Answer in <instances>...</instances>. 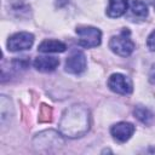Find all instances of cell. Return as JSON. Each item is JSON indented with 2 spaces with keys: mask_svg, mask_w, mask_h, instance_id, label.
<instances>
[{
  "mask_svg": "<svg viewBox=\"0 0 155 155\" xmlns=\"http://www.w3.org/2000/svg\"><path fill=\"white\" fill-rule=\"evenodd\" d=\"M34 42V35L28 31H19L10 36L7 41V48L12 52L24 51L31 47Z\"/></svg>",
  "mask_w": 155,
  "mask_h": 155,
  "instance_id": "obj_5",
  "label": "cell"
},
{
  "mask_svg": "<svg viewBox=\"0 0 155 155\" xmlns=\"http://www.w3.org/2000/svg\"><path fill=\"white\" fill-rule=\"evenodd\" d=\"M130 35H131L130 30L127 28H125L119 35L113 36L109 41L110 50L121 57L130 56L134 50V42L131 40Z\"/></svg>",
  "mask_w": 155,
  "mask_h": 155,
  "instance_id": "obj_2",
  "label": "cell"
},
{
  "mask_svg": "<svg viewBox=\"0 0 155 155\" xmlns=\"http://www.w3.org/2000/svg\"><path fill=\"white\" fill-rule=\"evenodd\" d=\"M147 46L150 51H155V30H153L150 33V35L148 36V40H147Z\"/></svg>",
  "mask_w": 155,
  "mask_h": 155,
  "instance_id": "obj_15",
  "label": "cell"
},
{
  "mask_svg": "<svg viewBox=\"0 0 155 155\" xmlns=\"http://www.w3.org/2000/svg\"><path fill=\"white\" fill-rule=\"evenodd\" d=\"M58 64H59V59L56 57H50V56H39L34 61L35 69L42 73L53 71L58 67Z\"/></svg>",
  "mask_w": 155,
  "mask_h": 155,
  "instance_id": "obj_9",
  "label": "cell"
},
{
  "mask_svg": "<svg viewBox=\"0 0 155 155\" xmlns=\"http://www.w3.org/2000/svg\"><path fill=\"white\" fill-rule=\"evenodd\" d=\"M134 132V126L130 122H117L110 128V133L115 140L124 143L131 138Z\"/></svg>",
  "mask_w": 155,
  "mask_h": 155,
  "instance_id": "obj_8",
  "label": "cell"
},
{
  "mask_svg": "<svg viewBox=\"0 0 155 155\" xmlns=\"http://www.w3.org/2000/svg\"><path fill=\"white\" fill-rule=\"evenodd\" d=\"M76 34L79 36V45L86 48L97 47L102 41V33L94 27H78Z\"/></svg>",
  "mask_w": 155,
  "mask_h": 155,
  "instance_id": "obj_4",
  "label": "cell"
},
{
  "mask_svg": "<svg viewBox=\"0 0 155 155\" xmlns=\"http://www.w3.org/2000/svg\"><path fill=\"white\" fill-rule=\"evenodd\" d=\"M154 8H155V2H154Z\"/></svg>",
  "mask_w": 155,
  "mask_h": 155,
  "instance_id": "obj_17",
  "label": "cell"
},
{
  "mask_svg": "<svg viewBox=\"0 0 155 155\" xmlns=\"http://www.w3.org/2000/svg\"><path fill=\"white\" fill-rule=\"evenodd\" d=\"M133 114H134V117H137L140 122H143L145 125H150L154 120V114L149 109H147L144 107H140V105L134 108Z\"/></svg>",
  "mask_w": 155,
  "mask_h": 155,
  "instance_id": "obj_12",
  "label": "cell"
},
{
  "mask_svg": "<svg viewBox=\"0 0 155 155\" xmlns=\"http://www.w3.org/2000/svg\"><path fill=\"white\" fill-rule=\"evenodd\" d=\"M108 86L113 92L119 94H130L133 91V85L130 78L120 73L113 74L108 80Z\"/></svg>",
  "mask_w": 155,
  "mask_h": 155,
  "instance_id": "obj_6",
  "label": "cell"
},
{
  "mask_svg": "<svg viewBox=\"0 0 155 155\" xmlns=\"http://www.w3.org/2000/svg\"><path fill=\"white\" fill-rule=\"evenodd\" d=\"M150 81H151L153 84H155V65L153 67V69H151V71H150Z\"/></svg>",
  "mask_w": 155,
  "mask_h": 155,
  "instance_id": "obj_16",
  "label": "cell"
},
{
  "mask_svg": "<svg viewBox=\"0 0 155 155\" xmlns=\"http://www.w3.org/2000/svg\"><path fill=\"white\" fill-rule=\"evenodd\" d=\"M128 7V0H109L107 15L111 18L121 17Z\"/></svg>",
  "mask_w": 155,
  "mask_h": 155,
  "instance_id": "obj_10",
  "label": "cell"
},
{
  "mask_svg": "<svg viewBox=\"0 0 155 155\" xmlns=\"http://www.w3.org/2000/svg\"><path fill=\"white\" fill-rule=\"evenodd\" d=\"M90 125L91 115L88 108L84 104H74L64 110L58 126L63 136L78 138L90 130Z\"/></svg>",
  "mask_w": 155,
  "mask_h": 155,
  "instance_id": "obj_1",
  "label": "cell"
},
{
  "mask_svg": "<svg viewBox=\"0 0 155 155\" xmlns=\"http://www.w3.org/2000/svg\"><path fill=\"white\" fill-rule=\"evenodd\" d=\"M51 116H52L51 108L47 107V105H45V104H42L41 105V110H40V117H39V120L41 122H47V121H51V119H52Z\"/></svg>",
  "mask_w": 155,
  "mask_h": 155,
  "instance_id": "obj_14",
  "label": "cell"
},
{
  "mask_svg": "<svg viewBox=\"0 0 155 155\" xmlns=\"http://www.w3.org/2000/svg\"><path fill=\"white\" fill-rule=\"evenodd\" d=\"M67 48L65 44L59 41V40H52V39H48V40H44L39 46H38V50L40 52H44V53H51V52H64Z\"/></svg>",
  "mask_w": 155,
  "mask_h": 155,
  "instance_id": "obj_11",
  "label": "cell"
},
{
  "mask_svg": "<svg viewBox=\"0 0 155 155\" xmlns=\"http://www.w3.org/2000/svg\"><path fill=\"white\" fill-rule=\"evenodd\" d=\"M86 69V57L81 51H73L65 61V71L70 74H81Z\"/></svg>",
  "mask_w": 155,
  "mask_h": 155,
  "instance_id": "obj_7",
  "label": "cell"
},
{
  "mask_svg": "<svg viewBox=\"0 0 155 155\" xmlns=\"http://www.w3.org/2000/svg\"><path fill=\"white\" fill-rule=\"evenodd\" d=\"M131 12L136 17L144 18L148 16V7L142 0H132L131 2Z\"/></svg>",
  "mask_w": 155,
  "mask_h": 155,
  "instance_id": "obj_13",
  "label": "cell"
},
{
  "mask_svg": "<svg viewBox=\"0 0 155 155\" xmlns=\"http://www.w3.org/2000/svg\"><path fill=\"white\" fill-rule=\"evenodd\" d=\"M63 139L61 137V134L56 131L48 130V131H44L40 132L39 134L35 136L33 144L36 149L39 150H44V151H51L52 148H57L59 145H63Z\"/></svg>",
  "mask_w": 155,
  "mask_h": 155,
  "instance_id": "obj_3",
  "label": "cell"
}]
</instances>
